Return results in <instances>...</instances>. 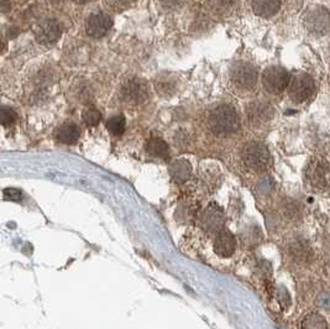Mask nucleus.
Listing matches in <instances>:
<instances>
[{"mask_svg": "<svg viewBox=\"0 0 330 329\" xmlns=\"http://www.w3.org/2000/svg\"><path fill=\"white\" fill-rule=\"evenodd\" d=\"M155 86L157 92H160L163 96H171L173 92L177 88V82H176L175 78H171L170 75H160L157 77L155 82Z\"/></svg>", "mask_w": 330, "mask_h": 329, "instance_id": "a211bd4d", "label": "nucleus"}, {"mask_svg": "<svg viewBox=\"0 0 330 329\" xmlns=\"http://www.w3.org/2000/svg\"><path fill=\"white\" fill-rule=\"evenodd\" d=\"M249 121L254 125H262L271 120L273 116V108L266 102H254L246 108Z\"/></svg>", "mask_w": 330, "mask_h": 329, "instance_id": "ddd939ff", "label": "nucleus"}, {"mask_svg": "<svg viewBox=\"0 0 330 329\" xmlns=\"http://www.w3.org/2000/svg\"><path fill=\"white\" fill-rule=\"evenodd\" d=\"M111 5L116 6V8H121V6H128L133 4L136 0H108Z\"/></svg>", "mask_w": 330, "mask_h": 329, "instance_id": "cd10ccee", "label": "nucleus"}, {"mask_svg": "<svg viewBox=\"0 0 330 329\" xmlns=\"http://www.w3.org/2000/svg\"><path fill=\"white\" fill-rule=\"evenodd\" d=\"M125 125H126V120L125 116H124L123 114L111 116V118L107 121L108 130L115 136L123 135V133L125 131Z\"/></svg>", "mask_w": 330, "mask_h": 329, "instance_id": "aec40b11", "label": "nucleus"}, {"mask_svg": "<svg viewBox=\"0 0 330 329\" xmlns=\"http://www.w3.org/2000/svg\"><path fill=\"white\" fill-rule=\"evenodd\" d=\"M35 36L42 45L55 43L62 35V24L56 19H46L35 26Z\"/></svg>", "mask_w": 330, "mask_h": 329, "instance_id": "9b49d317", "label": "nucleus"}, {"mask_svg": "<svg viewBox=\"0 0 330 329\" xmlns=\"http://www.w3.org/2000/svg\"><path fill=\"white\" fill-rule=\"evenodd\" d=\"M113 26V20L105 13H94L88 16L85 21V33L93 38H100L107 35Z\"/></svg>", "mask_w": 330, "mask_h": 329, "instance_id": "f8f14e48", "label": "nucleus"}, {"mask_svg": "<svg viewBox=\"0 0 330 329\" xmlns=\"http://www.w3.org/2000/svg\"><path fill=\"white\" fill-rule=\"evenodd\" d=\"M192 174V167L185 160H177L170 166V175L177 183H184L189 180Z\"/></svg>", "mask_w": 330, "mask_h": 329, "instance_id": "dca6fc26", "label": "nucleus"}, {"mask_svg": "<svg viewBox=\"0 0 330 329\" xmlns=\"http://www.w3.org/2000/svg\"><path fill=\"white\" fill-rule=\"evenodd\" d=\"M208 125L215 135H228L239 130L240 119L233 107L223 104L210 111L208 115Z\"/></svg>", "mask_w": 330, "mask_h": 329, "instance_id": "f257e3e1", "label": "nucleus"}, {"mask_svg": "<svg viewBox=\"0 0 330 329\" xmlns=\"http://www.w3.org/2000/svg\"><path fill=\"white\" fill-rule=\"evenodd\" d=\"M278 301H280L281 303L283 304V307H287L288 304L291 303V298H290V296H288L287 291H286L285 289L281 290V292H280V299H278Z\"/></svg>", "mask_w": 330, "mask_h": 329, "instance_id": "c85d7f7f", "label": "nucleus"}, {"mask_svg": "<svg viewBox=\"0 0 330 329\" xmlns=\"http://www.w3.org/2000/svg\"><path fill=\"white\" fill-rule=\"evenodd\" d=\"M290 83V74L287 71L278 66L265 70L262 74L263 88L271 94H280L285 91Z\"/></svg>", "mask_w": 330, "mask_h": 329, "instance_id": "0eeeda50", "label": "nucleus"}, {"mask_svg": "<svg viewBox=\"0 0 330 329\" xmlns=\"http://www.w3.org/2000/svg\"><path fill=\"white\" fill-rule=\"evenodd\" d=\"M235 0H208V9L215 15H221L230 10Z\"/></svg>", "mask_w": 330, "mask_h": 329, "instance_id": "412c9836", "label": "nucleus"}, {"mask_svg": "<svg viewBox=\"0 0 330 329\" xmlns=\"http://www.w3.org/2000/svg\"><path fill=\"white\" fill-rule=\"evenodd\" d=\"M304 24L313 35H327L330 33V11L324 6H314L307 10Z\"/></svg>", "mask_w": 330, "mask_h": 329, "instance_id": "39448f33", "label": "nucleus"}, {"mask_svg": "<svg viewBox=\"0 0 330 329\" xmlns=\"http://www.w3.org/2000/svg\"><path fill=\"white\" fill-rule=\"evenodd\" d=\"M257 71L248 62H238L231 67V82L238 88L253 89L257 83Z\"/></svg>", "mask_w": 330, "mask_h": 329, "instance_id": "6e6552de", "label": "nucleus"}, {"mask_svg": "<svg viewBox=\"0 0 330 329\" xmlns=\"http://www.w3.org/2000/svg\"><path fill=\"white\" fill-rule=\"evenodd\" d=\"M329 83H330V79H329Z\"/></svg>", "mask_w": 330, "mask_h": 329, "instance_id": "2f4dec72", "label": "nucleus"}, {"mask_svg": "<svg viewBox=\"0 0 330 329\" xmlns=\"http://www.w3.org/2000/svg\"><path fill=\"white\" fill-rule=\"evenodd\" d=\"M241 158L248 169L256 172H262L270 166L271 157L267 147L257 141H250L244 146Z\"/></svg>", "mask_w": 330, "mask_h": 329, "instance_id": "f03ea898", "label": "nucleus"}, {"mask_svg": "<svg viewBox=\"0 0 330 329\" xmlns=\"http://www.w3.org/2000/svg\"><path fill=\"white\" fill-rule=\"evenodd\" d=\"M150 97V91L145 80L134 78L128 80L121 88V98L129 104H143Z\"/></svg>", "mask_w": 330, "mask_h": 329, "instance_id": "9d476101", "label": "nucleus"}, {"mask_svg": "<svg viewBox=\"0 0 330 329\" xmlns=\"http://www.w3.org/2000/svg\"><path fill=\"white\" fill-rule=\"evenodd\" d=\"M16 118H18V114L15 113V110L8 108V107L1 108V124H3V126L11 125L16 120Z\"/></svg>", "mask_w": 330, "mask_h": 329, "instance_id": "5701e85b", "label": "nucleus"}, {"mask_svg": "<svg viewBox=\"0 0 330 329\" xmlns=\"http://www.w3.org/2000/svg\"><path fill=\"white\" fill-rule=\"evenodd\" d=\"M80 136V129L79 126L72 121H67V123L62 124L60 128L57 129L56 133V138L60 143L66 144V145H72V144L77 143L78 139Z\"/></svg>", "mask_w": 330, "mask_h": 329, "instance_id": "4468645a", "label": "nucleus"}, {"mask_svg": "<svg viewBox=\"0 0 330 329\" xmlns=\"http://www.w3.org/2000/svg\"><path fill=\"white\" fill-rule=\"evenodd\" d=\"M145 147L146 151H147L150 155L155 156V157L166 160V158L170 156V147H168V145L166 144V141H163L161 138L148 139Z\"/></svg>", "mask_w": 330, "mask_h": 329, "instance_id": "f3484780", "label": "nucleus"}, {"mask_svg": "<svg viewBox=\"0 0 330 329\" xmlns=\"http://www.w3.org/2000/svg\"><path fill=\"white\" fill-rule=\"evenodd\" d=\"M73 1H75L77 4H84L87 1H89V0H73Z\"/></svg>", "mask_w": 330, "mask_h": 329, "instance_id": "7c9ffc66", "label": "nucleus"}, {"mask_svg": "<svg viewBox=\"0 0 330 329\" xmlns=\"http://www.w3.org/2000/svg\"><path fill=\"white\" fill-rule=\"evenodd\" d=\"M82 118L88 126H97L99 124L100 119H102V114H100V111L98 109L89 107V108L84 109V111L82 114Z\"/></svg>", "mask_w": 330, "mask_h": 329, "instance_id": "4be33fe9", "label": "nucleus"}, {"mask_svg": "<svg viewBox=\"0 0 330 329\" xmlns=\"http://www.w3.org/2000/svg\"><path fill=\"white\" fill-rule=\"evenodd\" d=\"M212 254L219 260H226L234 256L238 249V240L235 235L228 229H221L217 233L210 243Z\"/></svg>", "mask_w": 330, "mask_h": 329, "instance_id": "20e7f679", "label": "nucleus"}, {"mask_svg": "<svg viewBox=\"0 0 330 329\" xmlns=\"http://www.w3.org/2000/svg\"><path fill=\"white\" fill-rule=\"evenodd\" d=\"M4 199L5 201H20L21 192L16 188H6L4 189Z\"/></svg>", "mask_w": 330, "mask_h": 329, "instance_id": "a878e982", "label": "nucleus"}, {"mask_svg": "<svg viewBox=\"0 0 330 329\" xmlns=\"http://www.w3.org/2000/svg\"><path fill=\"white\" fill-rule=\"evenodd\" d=\"M315 304L319 308L325 309V311H330V293L329 292H320L317 297H315Z\"/></svg>", "mask_w": 330, "mask_h": 329, "instance_id": "b1692460", "label": "nucleus"}, {"mask_svg": "<svg viewBox=\"0 0 330 329\" xmlns=\"http://www.w3.org/2000/svg\"><path fill=\"white\" fill-rule=\"evenodd\" d=\"M161 4H162L165 8H168V9H175V8H178V6L182 5V3L184 1V0H158Z\"/></svg>", "mask_w": 330, "mask_h": 329, "instance_id": "bb28decb", "label": "nucleus"}, {"mask_svg": "<svg viewBox=\"0 0 330 329\" xmlns=\"http://www.w3.org/2000/svg\"><path fill=\"white\" fill-rule=\"evenodd\" d=\"M253 10L260 18H271L281 8V0H253Z\"/></svg>", "mask_w": 330, "mask_h": 329, "instance_id": "2eb2a0df", "label": "nucleus"}, {"mask_svg": "<svg viewBox=\"0 0 330 329\" xmlns=\"http://www.w3.org/2000/svg\"><path fill=\"white\" fill-rule=\"evenodd\" d=\"M292 253L295 255L297 259H305V257L308 256L309 249H308V246H305L303 243H297L292 248Z\"/></svg>", "mask_w": 330, "mask_h": 329, "instance_id": "393cba45", "label": "nucleus"}, {"mask_svg": "<svg viewBox=\"0 0 330 329\" xmlns=\"http://www.w3.org/2000/svg\"><path fill=\"white\" fill-rule=\"evenodd\" d=\"M302 329H328V323L319 313H310L303 319Z\"/></svg>", "mask_w": 330, "mask_h": 329, "instance_id": "6ab92c4d", "label": "nucleus"}, {"mask_svg": "<svg viewBox=\"0 0 330 329\" xmlns=\"http://www.w3.org/2000/svg\"><path fill=\"white\" fill-rule=\"evenodd\" d=\"M314 91V82L307 73H298L292 78L288 88V97L295 104L303 103L310 98Z\"/></svg>", "mask_w": 330, "mask_h": 329, "instance_id": "423d86ee", "label": "nucleus"}, {"mask_svg": "<svg viewBox=\"0 0 330 329\" xmlns=\"http://www.w3.org/2000/svg\"><path fill=\"white\" fill-rule=\"evenodd\" d=\"M305 177L315 188L323 189L328 186L330 179L329 165L327 161L322 157L313 158L309 162L305 171Z\"/></svg>", "mask_w": 330, "mask_h": 329, "instance_id": "1a4fd4ad", "label": "nucleus"}, {"mask_svg": "<svg viewBox=\"0 0 330 329\" xmlns=\"http://www.w3.org/2000/svg\"><path fill=\"white\" fill-rule=\"evenodd\" d=\"M1 8H3V11L5 13L6 10H9V9H10V3L6 4V0H3V3H1Z\"/></svg>", "mask_w": 330, "mask_h": 329, "instance_id": "c756f323", "label": "nucleus"}, {"mask_svg": "<svg viewBox=\"0 0 330 329\" xmlns=\"http://www.w3.org/2000/svg\"><path fill=\"white\" fill-rule=\"evenodd\" d=\"M224 223H225V216L223 209L215 203H210L197 216V226L205 235L208 234V236L215 235L224 229Z\"/></svg>", "mask_w": 330, "mask_h": 329, "instance_id": "7ed1b4c3", "label": "nucleus"}]
</instances>
